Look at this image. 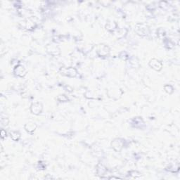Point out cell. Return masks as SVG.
Here are the masks:
<instances>
[{"label":"cell","mask_w":180,"mask_h":180,"mask_svg":"<svg viewBox=\"0 0 180 180\" xmlns=\"http://www.w3.org/2000/svg\"><path fill=\"white\" fill-rule=\"evenodd\" d=\"M149 66L155 70H160L162 68V64L157 59H152L149 63Z\"/></svg>","instance_id":"277c9868"},{"label":"cell","mask_w":180,"mask_h":180,"mask_svg":"<svg viewBox=\"0 0 180 180\" xmlns=\"http://www.w3.org/2000/svg\"><path fill=\"white\" fill-rule=\"evenodd\" d=\"M42 110V106L41 103H33L31 106V112L33 114L38 115L40 114Z\"/></svg>","instance_id":"3957f363"},{"label":"cell","mask_w":180,"mask_h":180,"mask_svg":"<svg viewBox=\"0 0 180 180\" xmlns=\"http://www.w3.org/2000/svg\"><path fill=\"white\" fill-rule=\"evenodd\" d=\"M58 99L61 101H66L68 100V98L65 95H60L59 97H58Z\"/></svg>","instance_id":"30bf717a"},{"label":"cell","mask_w":180,"mask_h":180,"mask_svg":"<svg viewBox=\"0 0 180 180\" xmlns=\"http://www.w3.org/2000/svg\"><path fill=\"white\" fill-rule=\"evenodd\" d=\"M97 170H101V172L99 173V175H103L105 172H106V169L104 166H103L102 165H99L97 167Z\"/></svg>","instance_id":"9c48e42d"},{"label":"cell","mask_w":180,"mask_h":180,"mask_svg":"<svg viewBox=\"0 0 180 180\" xmlns=\"http://www.w3.org/2000/svg\"><path fill=\"white\" fill-rule=\"evenodd\" d=\"M136 31H137L139 35H147V33L149 32V28L144 24H138V25H137Z\"/></svg>","instance_id":"7a4b0ae2"},{"label":"cell","mask_w":180,"mask_h":180,"mask_svg":"<svg viewBox=\"0 0 180 180\" xmlns=\"http://www.w3.org/2000/svg\"><path fill=\"white\" fill-rule=\"evenodd\" d=\"M10 135L11 139H14V141H18L19 139H20L21 135L18 132H11L10 133Z\"/></svg>","instance_id":"ba28073f"},{"label":"cell","mask_w":180,"mask_h":180,"mask_svg":"<svg viewBox=\"0 0 180 180\" xmlns=\"http://www.w3.org/2000/svg\"><path fill=\"white\" fill-rule=\"evenodd\" d=\"M37 125L35 124V123H27V124L25 125V129H26L27 132H32L35 130L36 129Z\"/></svg>","instance_id":"52a82bcc"},{"label":"cell","mask_w":180,"mask_h":180,"mask_svg":"<svg viewBox=\"0 0 180 180\" xmlns=\"http://www.w3.org/2000/svg\"><path fill=\"white\" fill-rule=\"evenodd\" d=\"M123 145V143L122 141L120 139H115L113 142H112V147H113V149L116 151H120L122 149Z\"/></svg>","instance_id":"5b68a950"},{"label":"cell","mask_w":180,"mask_h":180,"mask_svg":"<svg viewBox=\"0 0 180 180\" xmlns=\"http://www.w3.org/2000/svg\"><path fill=\"white\" fill-rule=\"evenodd\" d=\"M4 132H5V131L3 130V129H2V130H1V138H2V139H3V138H4V136H5V135H4ZM6 134V133H5V134Z\"/></svg>","instance_id":"8fae6325"},{"label":"cell","mask_w":180,"mask_h":180,"mask_svg":"<svg viewBox=\"0 0 180 180\" xmlns=\"http://www.w3.org/2000/svg\"><path fill=\"white\" fill-rule=\"evenodd\" d=\"M61 73L64 75L68 76V77H75L77 75V70L72 67L62 68L61 69Z\"/></svg>","instance_id":"6da1fadb"},{"label":"cell","mask_w":180,"mask_h":180,"mask_svg":"<svg viewBox=\"0 0 180 180\" xmlns=\"http://www.w3.org/2000/svg\"><path fill=\"white\" fill-rule=\"evenodd\" d=\"M14 73L16 75L19 76V77H23L25 74H26V71L25 69L24 68L23 66H17L14 69Z\"/></svg>","instance_id":"8992f818"}]
</instances>
